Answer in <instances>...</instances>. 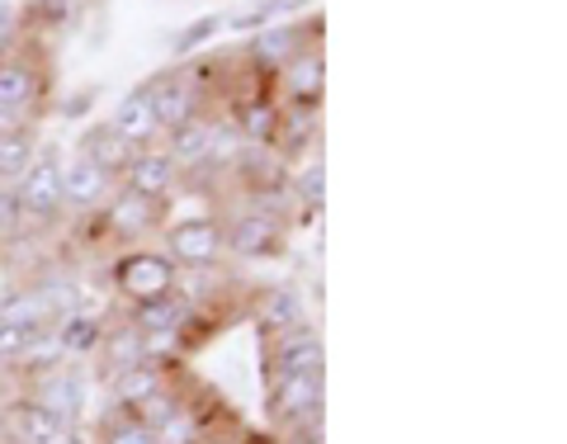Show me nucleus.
Masks as SVG:
<instances>
[{"label":"nucleus","mask_w":567,"mask_h":444,"mask_svg":"<svg viewBox=\"0 0 567 444\" xmlns=\"http://www.w3.org/2000/svg\"><path fill=\"white\" fill-rule=\"evenodd\" d=\"M260 327L270 335H289L298 327H308V312H303V303H298V293L293 289H270V293H265Z\"/></svg>","instance_id":"b1692460"},{"label":"nucleus","mask_w":567,"mask_h":444,"mask_svg":"<svg viewBox=\"0 0 567 444\" xmlns=\"http://www.w3.org/2000/svg\"><path fill=\"white\" fill-rule=\"evenodd\" d=\"M0 421H6L10 444H58L66 435V425L52 412H43L39 402H29V397H14Z\"/></svg>","instance_id":"2eb2a0df"},{"label":"nucleus","mask_w":567,"mask_h":444,"mask_svg":"<svg viewBox=\"0 0 567 444\" xmlns=\"http://www.w3.org/2000/svg\"><path fill=\"white\" fill-rule=\"evenodd\" d=\"M284 246V223L270 218V213L241 208L223 223V251L227 256H246V260H270Z\"/></svg>","instance_id":"20e7f679"},{"label":"nucleus","mask_w":567,"mask_h":444,"mask_svg":"<svg viewBox=\"0 0 567 444\" xmlns=\"http://www.w3.org/2000/svg\"><path fill=\"white\" fill-rule=\"evenodd\" d=\"M270 416L279 431H293L298 421L322 416V374H289L270 388Z\"/></svg>","instance_id":"423d86ee"},{"label":"nucleus","mask_w":567,"mask_h":444,"mask_svg":"<svg viewBox=\"0 0 567 444\" xmlns=\"http://www.w3.org/2000/svg\"><path fill=\"white\" fill-rule=\"evenodd\" d=\"M29 402H39L43 412L58 416L66 431H76L81 425V406H85V379L76 374V369H43V374H33L29 383Z\"/></svg>","instance_id":"39448f33"},{"label":"nucleus","mask_w":567,"mask_h":444,"mask_svg":"<svg viewBox=\"0 0 567 444\" xmlns=\"http://www.w3.org/2000/svg\"><path fill=\"white\" fill-rule=\"evenodd\" d=\"M147 95H152V110H156V123H162V133L181 128L185 118L199 114V95L189 91V76H185V71H175V76L147 85Z\"/></svg>","instance_id":"6ab92c4d"},{"label":"nucleus","mask_w":567,"mask_h":444,"mask_svg":"<svg viewBox=\"0 0 567 444\" xmlns=\"http://www.w3.org/2000/svg\"><path fill=\"white\" fill-rule=\"evenodd\" d=\"M223 29V14H208V20H199V24H189V33H181L175 39V52H189V48H199L204 39H213V33Z\"/></svg>","instance_id":"cd10ccee"},{"label":"nucleus","mask_w":567,"mask_h":444,"mask_svg":"<svg viewBox=\"0 0 567 444\" xmlns=\"http://www.w3.org/2000/svg\"><path fill=\"white\" fill-rule=\"evenodd\" d=\"M104 227H110L118 241H142L162 227V204L142 199L133 189H114L110 199H104Z\"/></svg>","instance_id":"6e6552de"},{"label":"nucleus","mask_w":567,"mask_h":444,"mask_svg":"<svg viewBox=\"0 0 567 444\" xmlns=\"http://www.w3.org/2000/svg\"><path fill=\"white\" fill-rule=\"evenodd\" d=\"M81 156H85V162H95L100 171H110L114 180H118V171L128 166L133 147L110 128V123H95V128H85V133H81Z\"/></svg>","instance_id":"4be33fe9"},{"label":"nucleus","mask_w":567,"mask_h":444,"mask_svg":"<svg viewBox=\"0 0 567 444\" xmlns=\"http://www.w3.org/2000/svg\"><path fill=\"white\" fill-rule=\"evenodd\" d=\"M166 256L175 260V270H208L218 265L223 251V218H208V213H194L166 227Z\"/></svg>","instance_id":"f03ea898"},{"label":"nucleus","mask_w":567,"mask_h":444,"mask_svg":"<svg viewBox=\"0 0 567 444\" xmlns=\"http://www.w3.org/2000/svg\"><path fill=\"white\" fill-rule=\"evenodd\" d=\"M114 194V175L100 171L95 162H85V156L76 152L71 162L62 166V204L71 208H95Z\"/></svg>","instance_id":"dca6fc26"},{"label":"nucleus","mask_w":567,"mask_h":444,"mask_svg":"<svg viewBox=\"0 0 567 444\" xmlns=\"http://www.w3.org/2000/svg\"><path fill=\"white\" fill-rule=\"evenodd\" d=\"M213 142H218V123L204 118V114H194V118L181 123V128L166 133V147L162 152L175 162V171H194V166L213 162Z\"/></svg>","instance_id":"f8f14e48"},{"label":"nucleus","mask_w":567,"mask_h":444,"mask_svg":"<svg viewBox=\"0 0 567 444\" xmlns=\"http://www.w3.org/2000/svg\"><path fill=\"white\" fill-rule=\"evenodd\" d=\"M43 81H39V66H33L24 52H0V114H14L29 110L39 100Z\"/></svg>","instance_id":"4468645a"},{"label":"nucleus","mask_w":567,"mask_h":444,"mask_svg":"<svg viewBox=\"0 0 567 444\" xmlns=\"http://www.w3.org/2000/svg\"><path fill=\"white\" fill-rule=\"evenodd\" d=\"M58 444H91V440H85V431H81V425H76V431H66Z\"/></svg>","instance_id":"c756f323"},{"label":"nucleus","mask_w":567,"mask_h":444,"mask_svg":"<svg viewBox=\"0 0 567 444\" xmlns=\"http://www.w3.org/2000/svg\"><path fill=\"white\" fill-rule=\"evenodd\" d=\"M33 156H39V142H33V128L24 123H14L10 133H0V189H14L20 185V175L33 166Z\"/></svg>","instance_id":"412c9836"},{"label":"nucleus","mask_w":567,"mask_h":444,"mask_svg":"<svg viewBox=\"0 0 567 444\" xmlns=\"http://www.w3.org/2000/svg\"><path fill=\"white\" fill-rule=\"evenodd\" d=\"M279 444H289V440H279Z\"/></svg>","instance_id":"7c9ffc66"},{"label":"nucleus","mask_w":567,"mask_h":444,"mask_svg":"<svg viewBox=\"0 0 567 444\" xmlns=\"http://www.w3.org/2000/svg\"><path fill=\"white\" fill-rule=\"evenodd\" d=\"M322 335L298 327L289 335H275V354H270V369L275 379H289V374H322Z\"/></svg>","instance_id":"ddd939ff"},{"label":"nucleus","mask_w":567,"mask_h":444,"mask_svg":"<svg viewBox=\"0 0 567 444\" xmlns=\"http://www.w3.org/2000/svg\"><path fill=\"white\" fill-rule=\"evenodd\" d=\"M10 194H14V208H20V218L52 223L66 208L62 204V166H58V156H52V152L33 156V166L20 175V185H14Z\"/></svg>","instance_id":"7ed1b4c3"},{"label":"nucleus","mask_w":567,"mask_h":444,"mask_svg":"<svg viewBox=\"0 0 567 444\" xmlns=\"http://www.w3.org/2000/svg\"><path fill=\"white\" fill-rule=\"evenodd\" d=\"M293 194H298V199H303V208L308 213H317V208H322V194H327V171H322V162H312L303 175H298V180L289 185Z\"/></svg>","instance_id":"bb28decb"},{"label":"nucleus","mask_w":567,"mask_h":444,"mask_svg":"<svg viewBox=\"0 0 567 444\" xmlns=\"http://www.w3.org/2000/svg\"><path fill=\"white\" fill-rule=\"evenodd\" d=\"M322 85H327V62L317 48H303L298 58L279 71V95L293 104V110H317L322 100Z\"/></svg>","instance_id":"9b49d317"},{"label":"nucleus","mask_w":567,"mask_h":444,"mask_svg":"<svg viewBox=\"0 0 567 444\" xmlns=\"http://www.w3.org/2000/svg\"><path fill=\"white\" fill-rule=\"evenodd\" d=\"M100 444H156V431L152 425H142V421H133V416H114L110 425L100 431Z\"/></svg>","instance_id":"a878e982"},{"label":"nucleus","mask_w":567,"mask_h":444,"mask_svg":"<svg viewBox=\"0 0 567 444\" xmlns=\"http://www.w3.org/2000/svg\"><path fill=\"white\" fill-rule=\"evenodd\" d=\"M308 29L312 24H265V29H256V39L246 43V52H251V62L265 71V76H279L298 52L312 48Z\"/></svg>","instance_id":"1a4fd4ad"},{"label":"nucleus","mask_w":567,"mask_h":444,"mask_svg":"<svg viewBox=\"0 0 567 444\" xmlns=\"http://www.w3.org/2000/svg\"><path fill=\"white\" fill-rule=\"evenodd\" d=\"M100 364H104V379H114L123 374V369H133V364H147L152 354H147V335H142L133 322H123L114 331H104L100 335Z\"/></svg>","instance_id":"aec40b11"},{"label":"nucleus","mask_w":567,"mask_h":444,"mask_svg":"<svg viewBox=\"0 0 567 444\" xmlns=\"http://www.w3.org/2000/svg\"><path fill=\"white\" fill-rule=\"evenodd\" d=\"M20 233V208H14V194L0 189V241H10Z\"/></svg>","instance_id":"c85d7f7f"},{"label":"nucleus","mask_w":567,"mask_h":444,"mask_svg":"<svg viewBox=\"0 0 567 444\" xmlns=\"http://www.w3.org/2000/svg\"><path fill=\"white\" fill-rule=\"evenodd\" d=\"M279 114H284V104L275 100H241V110H237V133L241 142H256V147H275V133H279Z\"/></svg>","instance_id":"5701e85b"},{"label":"nucleus","mask_w":567,"mask_h":444,"mask_svg":"<svg viewBox=\"0 0 567 444\" xmlns=\"http://www.w3.org/2000/svg\"><path fill=\"white\" fill-rule=\"evenodd\" d=\"M175 180H181V171H175V162L162 152V147H142L128 156V166L118 171V189H133L142 194V199H156V204H166L171 199V189Z\"/></svg>","instance_id":"0eeeda50"},{"label":"nucleus","mask_w":567,"mask_h":444,"mask_svg":"<svg viewBox=\"0 0 567 444\" xmlns=\"http://www.w3.org/2000/svg\"><path fill=\"white\" fill-rule=\"evenodd\" d=\"M114 283L118 293L133 303H147V298H162V293H175L181 289V270H175V260L166 251H128L118 265H114Z\"/></svg>","instance_id":"f257e3e1"},{"label":"nucleus","mask_w":567,"mask_h":444,"mask_svg":"<svg viewBox=\"0 0 567 444\" xmlns=\"http://www.w3.org/2000/svg\"><path fill=\"white\" fill-rule=\"evenodd\" d=\"M110 388H114V406H118V412L133 416L142 402H152L156 393H166L171 379H166L162 364L147 360V364H133V369H123V374H114Z\"/></svg>","instance_id":"a211bd4d"},{"label":"nucleus","mask_w":567,"mask_h":444,"mask_svg":"<svg viewBox=\"0 0 567 444\" xmlns=\"http://www.w3.org/2000/svg\"><path fill=\"white\" fill-rule=\"evenodd\" d=\"M110 128H114L123 142H128L133 152L152 147V142L162 137V123H156V110H152L147 85H142V91H133V95H123V104H118L114 118H110Z\"/></svg>","instance_id":"f3484780"},{"label":"nucleus","mask_w":567,"mask_h":444,"mask_svg":"<svg viewBox=\"0 0 567 444\" xmlns=\"http://www.w3.org/2000/svg\"><path fill=\"white\" fill-rule=\"evenodd\" d=\"M100 322L95 317H85V312H71V317H62L58 322V345H62V354H91L95 345H100Z\"/></svg>","instance_id":"393cba45"},{"label":"nucleus","mask_w":567,"mask_h":444,"mask_svg":"<svg viewBox=\"0 0 567 444\" xmlns=\"http://www.w3.org/2000/svg\"><path fill=\"white\" fill-rule=\"evenodd\" d=\"M189 317H194V303L175 289V293H162V298H147V303H133L128 308V322L147 335V341H162V335H181L189 327Z\"/></svg>","instance_id":"9d476101"}]
</instances>
